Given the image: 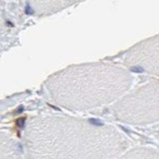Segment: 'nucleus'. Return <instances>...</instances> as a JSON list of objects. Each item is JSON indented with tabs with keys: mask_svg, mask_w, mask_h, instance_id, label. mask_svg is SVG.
I'll use <instances>...</instances> for the list:
<instances>
[{
	"mask_svg": "<svg viewBox=\"0 0 159 159\" xmlns=\"http://www.w3.org/2000/svg\"><path fill=\"white\" fill-rule=\"evenodd\" d=\"M28 159H113L128 140L111 125L63 116L29 120L25 130Z\"/></svg>",
	"mask_w": 159,
	"mask_h": 159,
	"instance_id": "obj_1",
	"label": "nucleus"
},
{
	"mask_svg": "<svg viewBox=\"0 0 159 159\" xmlns=\"http://www.w3.org/2000/svg\"><path fill=\"white\" fill-rule=\"evenodd\" d=\"M128 72L109 64L70 67L50 78L46 85L54 102L69 111H90L112 102L131 85Z\"/></svg>",
	"mask_w": 159,
	"mask_h": 159,
	"instance_id": "obj_2",
	"label": "nucleus"
},
{
	"mask_svg": "<svg viewBox=\"0 0 159 159\" xmlns=\"http://www.w3.org/2000/svg\"><path fill=\"white\" fill-rule=\"evenodd\" d=\"M117 119L132 124H149L158 120V82L152 81L130 92L113 106Z\"/></svg>",
	"mask_w": 159,
	"mask_h": 159,
	"instance_id": "obj_3",
	"label": "nucleus"
},
{
	"mask_svg": "<svg viewBox=\"0 0 159 159\" xmlns=\"http://www.w3.org/2000/svg\"><path fill=\"white\" fill-rule=\"evenodd\" d=\"M142 47H134L126 58V65H130L133 68H140L149 73L157 75L158 73V46L157 37L141 44Z\"/></svg>",
	"mask_w": 159,
	"mask_h": 159,
	"instance_id": "obj_4",
	"label": "nucleus"
},
{
	"mask_svg": "<svg viewBox=\"0 0 159 159\" xmlns=\"http://www.w3.org/2000/svg\"><path fill=\"white\" fill-rule=\"evenodd\" d=\"M0 159H22L19 144L3 132H0Z\"/></svg>",
	"mask_w": 159,
	"mask_h": 159,
	"instance_id": "obj_5",
	"label": "nucleus"
},
{
	"mask_svg": "<svg viewBox=\"0 0 159 159\" xmlns=\"http://www.w3.org/2000/svg\"><path fill=\"white\" fill-rule=\"evenodd\" d=\"M117 159H158V153L153 148L140 147L132 149Z\"/></svg>",
	"mask_w": 159,
	"mask_h": 159,
	"instance_id": "obj_6",
	"label": "nucleus"
}]
</instances>
